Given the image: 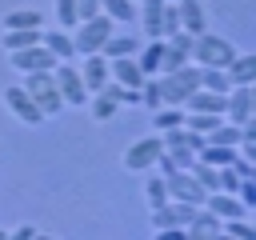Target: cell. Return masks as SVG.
Listing matches in <instances>:
<instances>
[{"mask_svg": "<svg viewBox=\"0 0 256 240\" xmlns=\"http://www.w3.org/2000/svg\"><path fill=\"white\" fill-rule=\"evenodd\" d=\"M8 60H12V68L16 72H52L60 60L44 48V44H28V48H16V52H8Z\"/></svg>", "mask_w": 256, "mask_h": 240, "instance_id": "cell-10", "label": "cell"}, {"mask_svg": "<svg viewBox=\"0 0 256 240\" xmlns=\"http://www.w3.org/2000/svg\"><path fill=\"white\" fill-rule=\"evenodd\" d=\"M80 76H84L88 96H92V92H100V88L108 84V56H104V52H88V56H84V64H80Z\"/></svg>", "mask_w": 256, "mask_h": 240, "instance_id": "cell-13", "label": "cell"}, {"mask_svg": "<svg viewBox=\"0 0 256 240\" xmlns=\"http://www.w3.org/2000/svg\"><path fill=\"white\" fill-rule=\"evenodd\" d=\"M40 44L56 56V60H72L76 56V44H72V32L68 28H52V32H40Z\"/></svg>", "mask_w": 256, "mask_h": 240, "instance_id": "cell-16", "label": "cell"}, {"mask_svg": "<svg viewBox=\"0 0 256 240\" xmlns=\"http://www.w3.org/2000/svg\"><path fill=\"white\" fill-rule=\"evenodd\" d=\"M160 152H164L160 132H156V136H140V140L128 144V152H124V168H128V172H148V168H156Z\"/></svg>", "mask_w": 256, "mask_h": 240, "instance_id": "cell-7", "label": "cell"}, {"mask_svg": "<svg viewBox=\"0 0 256 240\" xmlns=\"http://www.w3.org/2000/svg\"><path fill=\"white\" fill-rule=\"evenodd\" d=\"M144 200H148V208H160V204L168 200V184H164V176H148V180H144Z\"/></svg>", "mask_w": 256, "mask_h": 240, "instance_id": "cell-30", "label": "cell"}, {"mask_svg": "<svg viewBox=\"0 0 256 240\" xmlns=\"http://www.w3.org/2000/svg\"><path fill=\"white\" fill-rule=\"evenodd\" d=\"M184 112H216V116H224V92L196 88V92L184 100Z\"/></svg>", "mask_w": 256, "mask_h": 240, "instance_id": "cell-17", "label": "cell"}, {"mask_svg": "<svg viewBox=\"0 0 256 240\" xmlns=\"http://www.w3.org/2000/svg\"><path fill=\"white\" fill-rule=\"evenodd\" d=\"M40 32H44V28H4L0 44H4L8 52H16V48H28V44H40Z\"/></svg>", "mask_w": 256, "mask_h": 240, "instance_id": "cell-20", "label": "cell"}, {"mask_svg": "<svg viewBox=\"0 0 256 240\" xmlns=\"http://www.w3.org/2000/svg\"><path fill=\"white\" fill-rule=\"evenodd\" d=\"M180 124H184V108H176V104H160L152 112V128L156 132H168V128H180Z\"/></svg>", "mask_w": 256, "mask_h": 240, "instance_id": "cell-22", "label": "cell"}, {"mask_svg": "<svg viewBox=\"0 0 256 240\" xmlns=\"http://www.w3.org/2000/svg\"><path fill=\"white\" fill-rule=\"evenodd\" d=\"M200 88H208V92H224V96H228L232 80H228L224 68H200Z\"/></svg>", "mask_w": 256, "mask_h": 240, "instance_id": "cell-26", "label": "cell"}, {"mask_svg": "<svg viewBox=\"0 0 256 240\" xmlns=\"http://www.w3.org/2000/svg\"><path fill=\"white\" fill-rule=\"evenodd\" d=\"M220 236H240V240H256V228L244 220V216H236V220H220Z\"/></svg>", "mask_w": 256, "mask_h": 240, "instance_id": "cell-31", "label": "cell"}, {"mask_svg": "<svg viewBox=\"0 0 256 240\" xmlns=\"http://www.w3.org/2000/svg\"><path fill=\"white\" fill-rule=\"evenodd\" d=\"M204 208L216 212L220 220H236V216H248V212H252V208H244V200H240L236 192H224V188L208 192V196H204Z\"/></svg>", "mask_w": 256, "mask_h": 240, "instance_id": "cell-12", "label": "cell"}, {"mask_svg": "<svg viewBox=\"0 0 256 240\" xmlns=\"http://www.w3.org/2000/svg\"><path fill=\"white\" fill-rule=\"evenodd\" d=\"M220 120H224V116H216V112H184V128L196 132V136H208Z\"/></svg>", "mask_w": 256, "mask_h": 240, "instance_id": "cell-23", "label": "cell"}, {"mask_svg": "<svg viewBox=\"0 0 256 240\" xmlns=\"http://www.w3.org/2000/svg\"><path fill=\"white\" fill-rule=\"evenodd\" d=\"M4 236H8V232H0V240H4Z\"/></svg>", "mask_w": 256, "mask_h": 240, "instance_id": "cell-35", "label": "cell"}, {"mask_svg": "<svg viewBox=\"0 0 256 240\" xmlns=\"http://www.w3.org/2000/svg\"><path fill=\"white\" fill-rule=\"evenodd\" d=\"M56 20H60V28H76L80 24V12H76V0H56Z\"/></svg>", "mask_w": 256, "mask_h": 240, "instance_id": "cell-32", "label": "cell"}, {"mask_svg": "<svg viewBox=\"0 0 256 240\" xmlns=\"http://www.w3.org/2000/svg\"><path fill=\"white\" fill-rule=\"evenodd\" d=\"M140 104H144L148 112H156V108L164 104V96H160V76H144V84H140Z\"/></svg>", "mask_w": 256, "mask_h": 240, "instance_id": "cell-27", "label": "cell"}, {"mask_svg": "<svg viewBox=\"0 0 256 240\" xmlns=\"http://www.w3.org/2000/svg\"><path fill=\"white\" fill-rule=\"evenodd\" d=\"M164 184H168V200H184V204H204V188L196 184V176L188 172V168H176V172H168L164 176Z\"/></svg>", "mask_w": 256, "mask_h": 240, "instance_id": "cell-11", "label": "cell"}, {"mask_svg": "<svg viewBox=\"0 0 256 240\" xmlns=\"http://www.w3.org/2000/svg\"><path fill=\"white\" fill-rule=\"evenodd\" d=\"M160 140H164V152L176 160V168H192V160H196V156H200V148H204V136L188 132L184 124H180V128L160 132Z\"/></svg>", "mask_w": 256, "mask_h": 240, "instance_id": "cell-6", "label": "cell"}, {"mask_svg": "<svg viewBox=\"0 0 256 240\" xmlns=\"http://www.w3.org/2000/svg\"><path fill=\"white\" fill-rule=\"evenodd\" d=\"M188 172L196 176V184H200L204 192H216V188H220V168H216V164H208V160H200V156H196Z\"/></svg>", "mask_w": 256, "mask_h": 240, "instance_id": "cell-21", "label": "cell"}, {"mask_svg": "<svg viewBox=\"0 0 256 240\" xmlns=\"http://www.w3.org/2000/svg\"><path fill=\"white\" fill-rule=\"evenodd\" d=\"M108 80H116L124 88H140L144 84V72L136 64V56H116V60H108Z\"/></svg>", "mask_w": 256, "mask_h": 240, "instance_id": "cell-14", "label": "cell"}, {"mask_svg": "<svg viewBox=\"0 0 256 240\" xmlns=\"http://www.w3.org/2000/svg\"><path fill=\"white\" fill-rule=\"evenodd\" d=\"M4 108H8V112L20 120V124H32V128H36L40 120H48V116L36 108V100L28 96V88H24V84H12V88H4Z\"/></svg>", "mask_w": 256, "mask_h": 240, "instance_id": "cell-9", "label": "cell"}, {"mask_svg": "<svg viewBox=\"0 0 256 240\" xmlns=\"http://www.w3.org/2000/svg\"><path fill=\"white\" fill-rule=\"evenodd\" d=\"M76 12H80V20H88L100 12V0H76Z\"/></svg>", "mask_w": 256, "mask_h": 240, "instance_id": "cell-33", "label": "cell"}, {"mask_svg": "<svg viewBox=\"0 0 256 240\" xmlns=\"http://www.w3.org/2000/svg\"><path fill=\"white\" fill-rule=\"evenodd\" d=\"M112 16H104V12H96V16H88V20H80L76 28H72V44H76V52L80 56H88V52H100L104 48V40L112 36Z\"/></svg>", "mask_w": 256, "mask_h": 240, "instance_id": "cell-4", "label": "cell"}, {"mask_svg": "<svg viewBox=\"0 0 256 240\" xmlns=\"http://www.w3.org/2000/svg\"><path fill=\"white\" fill-rule=\"evenodd\" d=\"M12 236H16V240H28V236H36V228H32V224H20Z\"/></svg>", "mask_w": 256, "mask_h": 240, "instance_id": "cell-34", "label": "cell"}, {"mask_svg": "<svg viewBox=\"0 0 256 240\" xmlns=\"http://www.w3.org/2000/svg\"><path fill=\"white\" fill-rule=\"evenodd\" d=\"M160 56H164V40H148L144 48H136V64L144 76H160Z\"/></svg>", "mask_w": 256, "mask_h": 240, "instance_id": "cell-19", "label": "cell"}, {"mask_svg": "<svg viewBox=\"0 0 256 240\" xmlns=\"http://www.w3.org/2000/svg\"><path fill=\"white\" fill-rule=\"evenodd\" d=\"M176 12H180V32L200 36L208 28V16H204V4L200 0H176Z\"/></svg>", "mask_w": 256, "mask_h": 240, "instance_id": "cell-15", "label": "cell"}, {"mask_svg": "<svg viewBox=\"0 0 256 240\" xmlns=\"http://www.w3.org/2000/svg\"><path fill=\"white\" fill-rule=\"evenodd\" d=\"M232 56H236V48L224 36H216L208 28L200 36H192V64H200V68H228Z\"/></svg>", "mask_w": 256, "mask_h": 240, "instance_id": "cell-3", "label": "cell"}, {"mask_svg": "<svg viewBox=\"0 0 256 240\" xmlns=\"http://www.w3.org/2000/svg\"><path fill=\"white\" fill-rule=\"evenodd\" d=\"M4 28H40V12L36 8H16L4 16Z\"/></svg>", "mask_w": 256, "mask_h": 240, "instance_id": "cell-28", "label": "cell"}, {"mask_svg": "<svg viewBox=\"0 0 256 240\" xmlns=\"http://www.w3.org/2000/svg\"><path fill=\"white\" fill-rule=\"evenodd\" d=\"M136 48H140V44H136L132 36H116V32H112V36L104 40V48H100V52H104L108 60H116V56H136Z\"/></svg>", "mask_w": 256, "mask_h": 240, "instance_id": "cell-24", "label": "cell"}, {"mask_svg": "<svg viewBox=\"0 0 256 240\" xmlns=\"http://www.w3.org/2000/svg\"><path fill=\"white\" fill-rule=\"evenodd\" d=\"M52 76H56V92L64 96V104H84L88 100V88H84V76H80V68H72V60H60L56 68H52Z\"/></svg>", "mask_w": 256, "mask_h": 240, "instance_id": "cell-8", "label": "cell"}, {"mask_svg": "<svg viewBox=\"0 0 256 240\" xmlns=\"http://www.w3.org/2000/svg\"><path fill=\"white\" fill-rule=\"evenodd\" d=\"M116 112H120V104H116L104 88H100V92H92V116H96V120H112Z\"/></svg>", "mask_w": 256, "mask_h": 240, "instance_id": "cell-29", "label": "cell"}, {"mask_svg": "<svg viewBox=\"0 0 256 240\" xmlns=\"http://www.w3.org/2000/svg\"><path fill=\"white\" fill-rule=\"evenodd\" d=\"M200 88V64H180V68H172V72H160V96H164V104H176V108H184V100L192 96Z\"/></svg>", "mask_w": 256, "mask_h": 240, "instance_id": "cell-1", "label": "cell"}, {"mask_svg": "<svg viewBox=\"0 0 256 240\" xmlns=\"http://www.w3.org/2000/svg\"><path fill=\"white\" fill-rule=\"evenodd\" d=\"M168 4H176V0H168Z\"/></svg>", "mask_w": 256, "mask_h": 240, "instance_id": "cell-36", "label": "cell"}, {"mask_svg": "<svg viewBox=\"0 0 256 240\" xmlns=\"http://www.w3.org/2000/svg\"><path fill=\"white\" fill-rule=\"evenodd\" d=\"M140 24H144L148 40H164V36L180 32V12L168 0H144L140 4Z\"/></svg>", "mask_w": 256, "mask_h": 240, "instance_id": "cell-2", "label": "cell"}, {"mask_svg": "<svg viewBox=\"0 0 256 240\" xmlns=\"http://www.w3.org/2000/svg\"><path fill=\"white\" fill-rule=\"evenodd\" d=\"M224 72H228L232 84H252V80H256V56H252V52H236Z\"/></svg>", "mask_w": 256, "mask_h": 240, "instance_id": "cell-18", "label": "cell"}, {"mask_svg": "<svg viewBox=\"0 0 256 240\" xmlns=\"http://www.w3.org/2000/svg\"><path fill=\"white\" fill-rule=\"evenodd\" d=\"M100 12L112 16V20H136V16H140L136 0H100Z\"/></svg>", "mask_w": 256, "mask_h": 240, "instance_id": "cell-25", "label": "cell"}, {"mask_svg": "<svg viewBox=\"0 0 256 240\" xmlns=\"http://www.w3.org/2000/svg\"><path fill=\"white\" fill-rule=\"evenodd\" d=\"M24 88H28V96L36 100V108H40L44 116H56V112L68 108L64 96L56 92V76H52V72H24Z\"/></svg>", "mask_w": 256, "mask_h": 240, "instance_id": "cell-5", "label": "cell"}]
</instances>
